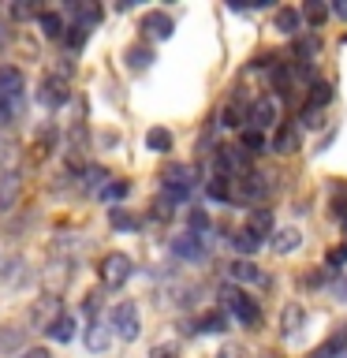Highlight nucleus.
I'll use <instances>...</instances> for the list:
<instances>
[{
    "mask_svg": "<svg viewBox=\"0 0 347 358\" xmlns=\"http://www.w3.org/2000/svg\"><path fill=\"white\" fill-rule=\"evenodd\" d=\"M232 276L239 280V284H265L262 268H257L254 262H235V265H232Z\"/></svg>",
    "mask_w": 347,
    "mask_h": 358,
    "instance_id": "18",
    "label": "nucleus"
},
{
    "mask_svg": "<svg viewBox=\"0 0 347 358\" xmlns=\"http://www.w3.org/2000/svg\"><path fill=\"white\" fill-rule=\"evenodd\" d=\"M30 317L41 324V329H49V324L60 317V302L56 299H45V302H38V306H30Z\"/></svg>",
    "mask_w": 347,
    "mask_h": 358,
    "instance_id": "14",
    "label": "nucleus"
},
{
    "mask_svg": "<svg viewBox=\"0 0 347 358\" xmlns=\"http://www.w3.org/2000/svg\"><path fill=\"white\" fill-rule=\"evenodd\" d=\"M19 340H22L19 332H8V329L0 332V347H19Z\"/></svg>",
    "mask_w": 347,
    "mask_h": 358,
    "instance_id": "39",
    "label": "nucleus"
},
{
    "mask_svg": "<svg viewBox=\"0 0 347 358\" xmlns=\"http://www.w3.org/2000/svg\"><path fill=\"white\" fill-rule=\"evenodd\" d=\"M344 351H347V324H340V332H332L310 358H340Z\"/></svg>",
    "mask_w": 347,
    "mask_h": 358,
    "instance_id": "9",
    "label": "nucleus"
},
{
    "mask_svg": "<svg viewBox=\"0 0 347 358\" xmlns=\"http://www.w3.org/2000/svg\"><path fill=\"white\" fill-rule=\"evenodd\" d=\"M131 273H134V262L123 250H112L101 257V284L105 287H123L131 280Z\"/></svg>",
    "mask_w": 347,
    "mask_h": 358,
    "instance_id": "1",
    "label": "nucleus"
},
{
    "mask_svg": "<svg viewBox=\"0 0 347 358\" xmlns=\"http://www.w3.org/2000/svg\"><path fill=\"white\" fill-rule=\"evenodd\" d=\"M123 60H127V67H134V71H142V67H150V60H153V49H150V45H131Z\"/></svg>",
    "mask_w": 347,
    "mask_h": 358,
    "instance_id": "21",
    "label": "nucleus"
},
{
    "mask_svg": "<svg viewBox=\"0 0 347 358\" xmlns=\"http://www.w3.org/2000/svg\"><path fill=\"white\" fill-rule=\"evenodd\" d=\"M246 116H250V127L257 131V127H273L276 123V116H280V105H276V97H262L257 101V105L246 112Z\"/></svg>",
    "mask_w": 347,
    "mask_h": 358,
    "instance_id": "7",
    "label": "nucleus"
},
{
    "mask_svg": "<svg viewBox=\"0 0 347 358\" xmlns=\"http://www.w3.org/2000/svg\"><path fill=\"white\" fill-rule=\"evenodd\" d=\"M336 295H340V299L347 302V280H340V284H336Z\"/></svg>",
    "mask_w": 347,
    "mask_h": 358,
    "instance_id": "42",
    "label": "nucleus"
},
{
    "mask_svg": "<svg viewBox=\"0 0 347 358\" xmlns=\"http://www.w3.org/2000/svg\"><path fill=\"white\" fill-rule=\"evenodd\" d=\"M86 347H90V351H105V347H108V332L101 329L97 321L90 324V332H86Z\"/></svg>",
    "mask_w": 347,
    "mask_h": 358,
    "instance_id": "28",
    "label": "nucleus"
},
{
    "mask_svg": "<svg viewBox=\"0 0 347 358\" xmlns=\"http://www.w3.org/2000/svg\"><path fill=\"white\" fill-rule=\"evenodd\" d=\"M224 302H228V310L239 317L243 324H262V310H257V302L246 295V291H239V287H224Z\"/></svg>",
    "mask_w": 347,
    "mask_h": 358,
    "instance_id": "3",
    "label": "nucleus"
},
{
    "mask_svg": "<svg viewBox=\"0 0 347 358\" xmlns=\"http://www.w3.org/2000/svg\"><path fill=\"white\" fill-rule=\"evenodd\" d=\"M306 19L313 22V27H321V22L329 19V8L325 4H306Z\"/></svg>",
    "mask_w": 347,
    "mask_h": 358,
    "instance_id": "34",
    "label": "nucleus"
},
{
    "mask_svg": "<svg viewBox=\"0 0 347 358\" xmlns=\"http://www.w3.org/2000/svg\"><path fill=\"white\" fill-rule=\"evenodd\" d=\"M224 313L220 310H209V313H201V321H198V332H224Z\"/></svg>",
    "mask_w": 347,
    "mask_h": 358,
    "instance_id": "26",
    "label": "nucleus"
},
{
    "mask_svg": "<svg viewBox=\"0 0 347 358\" xmlns=\"http://www.w3.org/2000/svg\"><path fill=\"white\" fill-rule=\"evenodd\" d=\"M161 179H164V194H168V198H172V201H187L190 183H194V168H187V164H168Z\"/></svg>",
    "mask_w": 347,
    "mask_h": 358,
    "instance_id": "2",
    "label": "nucleus"
},
{
    "mask_svg": "<svg viewBox=\"0 0 347 358\" xmlns=\"http://www.w3.org/2000/svg\"><path fill=\"white\" fill-rule=\"evenodd\" d=\"M243 116H246V112H243V105H239V101L224 108V123H228V127H239V123H243Z\"/></svg>",
    "mask_w": 347,
    "mask_h": 358,
    "instance_id": "33",
    "label": "nucleus"
},
{
    "mask_svg": "<svg viewBox=\"0 0 347 358\" xmlns=\"http://www.w3.org/2000/svg\"><path fill=\"white\" fill-rule=\"evenodd\" d=\"M15 201H19V176L4 172L0 176V209H11Z\"/></svg>",
    "mask_w": 347,
    "mask_h": 358,
    "instance_id": "15",
    "label": "nucleus"
},
{
    "mask_svg": "<svg viewBox=\"0 0 347 358\" xmlns=\"http://www.w3.org/2000/svg\"><path fill=\"white\" fill-rule=\"evenodd\" d=\"M299 243H302L299 228H280V231H273V250H276V254H291V250H299Z\"/></svg>",
    "mask_w": 347,
    "mask_h": 358,
    "instance_id": "13",
    "label": "nucleus"
},
{
    "mask_svg": "<svg viewBox=\"0 0 347 358\" xmlns=\"http://www.w3.org/2000/svg\"><path fill=\"white\" fill-rule=\"evenodd\" d=\"M38 22H41V34H45V38H60V34H64V19L52 15V11H41Z\"/></svg>",
    "mask_w": 347,
    "mask_h": 358,
    "instance_id": "25",
    "label": "nucleus"
},
{
    "mask_svg": "<svg viewBox=\"0 0 347 358\" xmlns=\"http://www.w3.org/2000/svg\"><path fill=\"white\" fill-rule=\"evenodd\" d=\"M19 97H22V71L19 67H11V64H4L0 67V105H15L19 108Z\"/></svg>",
    "mask_w": 347,
    "mask_h": 358,
    "instance_id": "5",
    "label": "nucleus"
},
{
    "mask_svg": "<svg viewBox=\"0 0 347 358\" xmlns=\"http://www.w3.org/2000/svg\"><path fill=\"white\" fill-rule=\"evenodd\" d=\"M172 254L187 257V262H198V257L206 254V246H201V239L194 231H183V235H176V239H172Z\"/></svg>",
    "mask_w": 347,
    "mask_h": 358,
    "instance_id": "8",
    "label": "nucleus"
},
{
    "mask_svg": "<svg viewBox=\"0 0 347 358\" xmlns=\"http://www.w3.org/2000/svg\"><path fill=\"white\" fill-rule=\"evenodd\" d=\"M97 22H101V8L97 4H83V8H78V30H90V27H97Z\"/></svg>",
    "mask_w": 347,
    "mask_h": 358,
    "instance_id": "27",
    "label": "nucleus"
},
{
    "mask_svg": "<svg viewBox=\"0 0 347 358\" xmlns=\"http://www.w3.org/2000/svg\"><path fill=\"white\" fill-rule=\"evenodd\" d=\"M209 198H220V201H228V179H224V176H217V179L209 183Z\"/></svg>",
    "mask_w": 347,
    "mask_h": 358,
    "instance_id": "36",
    "label": "nucleus"
},
{
    "mask_svg": "<svg viewBox=\"0 0 347 358\" xmlns=\"http://www.w3.org/2000/svg\"><path fill=\"white\" fill-rule=\"evenodd\" d=\"M0 123H4V105H0Z\"/></svg>",
    "mask_w": 347,
    "mask_h": 358,
    "instance_id": "44",
    "label": "nucleus"
},
{
    "mask_svg": "<svg viewBox=\"0 0 347 358\" xmlns=\"http://www.w3.org/2000/svg\"><path fill=\"white\" fill-rule=\"evenodd\" d=\"M310 101H313L318 108H325V105L332 101V86H329V83H313V86H310Z\"/></svg>",
    "mask_w": 347,
    "mask_h": 358,
    "instance_id": "29",
    "label": "nucleus"
},
{
    "mask_svg": "<svg viewBox=\"0 0 347 358\" xmlns=\"http://www.w3.org/2000/svg\"><path fill=\"white\" fill-rule=\"evenodd\" d=\"M302 324H306V310H302L299 302H291V306L284 310V321H280V332H284L288 340H291V336H299Z\"/></svg>",
    "mask_w": 347,
    "mask_h": 358,
    "instance_id": "12",
    "label": "nucleus"
},
{
    "mask_svg": "<svg viewBox=\"0 0 347 358\" xmlns=\"http://www.w3.org/2000/svg\"><path fill=\"white\" fill-rule=\"evenodd\" d=\"M243 150H246V153H262V150H265L262 134H257L254 127H250V131H243Z\"/></svg>",
    "mask_w": 347,
    "mask_h": 358,
    "instance_id": "31",
    "label": "nucleus"
},
{
    "mask_svg": "<svg viewBox=\"0 0 347 358\" xmlns=\"http://www.w3.org/2000/svg\"><path fill=\"white\" fill-rule=\"evenodd\" d=\"M41 280H45V291H49V299H60V291L71 284V262H52V265L41 273Z\"/></svg>",
    "mask_w": 347,
    "mask_h": 358,
    "instance_id": "6",
    "label": "nucleus"
},
{
    "mask_svg": "<svg viewBox=\"0 0 347 358\" xmlns=\"http://www.w3.org/2000/svg\"><path fill=\"white\" fill-rule=\"evenodd\" d=\"M142 30L150 34V38H172V19L164 15V11H150V15L142 19Z\"/></svg>",
    "mask_w": 347,
    "mask_h": 358,
    "instance_id": "10",
    "label": "nucleus"
},
{
    "mask_svg": "<svg viewBox=\"0 0 347 358\" xmlns=\"http://www.w3.org/2000/svg\"><path fill=\"white\" fill-rule=\"evenodd\" d=\"M146 150H153V153H168V150H172V134H168L164 127H153L150 134H146Z\"/></svg>",
    "mask_w": 347,
    "mask_h": 358,
    "instance_id": "22",
    "label": "nucleus"
},
{
    "mask_svg": "<svg viewBox=\"0 0 347 358\" xmlns=\"http://www.w3.org/2000/svg\"><path fill=\"white\" fill-rule=\"evenodd\" d=\"M190 224H194V228L201 231V228H209V217H206L201 209H194V213H190Z\"/></svg>",
    "mask_w": 347,
    "mask_h": 358,
    "instance_id": "40",
    "label": "nucleus"
},
{
    "mask_svg": "<svg viewBox=\"0 0 347 358\" xmlns=\"http://www.w3.org/2000/svg\"><path fill=\"white\" fill-rule=\"evenodd\" d=\"M273 27H276L280 34H295V30H299V11H295V8H276Z\"/></svg>",
    "mask_w": 347,
    "mask_h": 358,
    "instance_id": "20",
    "label": "nucleus"
},
{
    "mask_svg": "<svg viewBox=\"0 0 347 358\" xmlns=\"http://www.w3.org/2000/svg\"><path fill=\"white\" fill-rule=\"evenodd\" d=\"M325 262H329L332 268H336V265H347V243H340V246H332V250L325 254Z\"/></svg>",
    "mask_w": 347,
    "mask_h": 358,
    "instance_id": "35",
    "label": "nucleus"
},
{
    "mask_svg": "<svg viewBox=\"0 0 347 358\" xmlns=\"http://www.w3.org/2000/svg\"><path fill=\"white\" fill-rule=\"evenodd\" d=\"M127 190H131L127 179H116V183H108L105 190H101V194H105L108 201H116V198H127Z\"/></svg>",
    "mask_w": 347,
    "mask_h": 358,
    "instance_id": "32",
    "label": "nucleus"
},
{
    "mask_svg": "<svg viewBox=\"0 0 347 358\" xmlns=\"http://www.w3.org/2000/svg\"><path fill=\"white\" fill-rule=\"evenodd\" d=\"M38 97H41L49 108H60L64 101H67V86L60 83V78H45V83H41V90H38Z\"/></svg>",
    "mask_w": 347,
    "mask_h": 358,
    "instance_id": "11",
    "label": "nucleus"
},
{
    "mask_svg": "<svg viewBox=\"0 0 347 358\" xmlns=\"http://www.w3.org/2000/svg\"><path fill=\"white\" fill-rule=\"evenodd\" d=\"M22 358H52V355H49V351H27Z\"/></svg>",
    "mask_w": 347,
    "mask_h": 358,
    "instance_id": "43",
    "label": "nucleus"
},
{
    "mask_svg": "<svg viewBox=\"0 0 347 358\" xmlns=\"http://www.w3.org/2000/svg\"><path fill=\"white\" fill-rule=\"evenodd\" d=\"M217 164L235 168V172H243V168H246V157L239 153V145H217Z\"/></svg>",
    "mask_w": 347,
    "mask_h": 358,
    "instance_id": "19",
    "label": "nucleus"
},
{
    "mask_svg": "<svg viewBox=\"0 0 347 358\" xmlns=\"http://www.w3.org/2000/svg\"><path fill=\"white\" fill-rule=\"evenodd\" d=\"M232 243H235V250H239V254H254L257 246H262V239H257V235H254L250 228H239Z\"/></svg>",
    "mask_w": 347,
    "mask_h": 358,
    "instance_id": "24",
    "label": "nucleus"
},
{
    "mask_svg": "<svg viewBox=\"0 0 347 358\" xmlns=\"http://www.w3.org/2000/svg\"><path fill=\"white\" fill-rule=\"evenodd\" d=\"M257 239H265V235H273V217H269V209H254V217H250V224H246Z\"/></svg>",
    "mask_w": 347,
    "mask_h": 358,
    "instance_id": "23",
    "label": "nucleus"
},
{
    "mask_svg": "<svg viewBox=\"0 0 347 358\" xmlns=\"http://www.w3.org/2000/svg\"><path fill=\"white\" fill-rule=\"evenodd\" d=\"M217 358H250V355H246L239 343H228V347H224V351H220Z\"/></svg>",
    "mask_w": 347,
    "mask_h": 358,
    "instance_id": "38",
    "label": "nucleus"
},
{
    "mask_svg": "<svg viewBox=\"0 0 347 358\" xmlns=\"http://www.w3.org/2000/svg\"><path fill=\"white\" fill-rule=\"evenodd\" d=\"M45 332H49V340H56V343L75 340V321H71V313H60V317H56Z\"/></svg>",
    "mask_w": 347,
    "mask_h": 358,
    "instance_id": "16",
    "label": "nucleus"
},
{
    "mask_svg": "<svg viewBox=\"0 0 347 358\" xmlns=\"http://www.w3.org/2000/svg\"><path fill=\"white\" fill-rule=\"evenodd\" d=\"M150 358H179L176 351H172V347H153V355Z\"/></svg>",
    "mask_w": 347,
    "mask_h": 358,
    "instance_id": "41",
    "label": "nucleus"
},
{
    "mask_svg": "<svg viewBox=\"0 0 347 358\" xmlns=\"http://www.w3.org/2000/svg\"><path fill=\"white\" fill-rule=\"evenodd\" d=\"M11 15H15V19H30V15H41V8L38 4H15V8H11Z\"/></svg>",
    "mask_w": 347,
    "mask_h": 358,
    "instance_id": "37",
    "label": "nucleus"
},
{
    "mask_svg": "<svg viewBox=\"0 0 347 358\" xmlns=\"http://www.w3.org/2000/svg\"><path fill=\"white\" fill-rule=\"evenodd\" d=\"M112 329H116L120 340H139V332H142L139 306H134V302H116V306H112Z\"/></svg>",
    "mask_w": 347,
    "mask_h": 358,
    "instance_id": "4",
    "label": "nucleus"
},
{
    "mask_svg": "<svg viewBox=\"0 0 347 358\" xmlns=\"http://www.w3.org/2000/svg\"><path fill=\"white\" fill-rule=\"evenodd\" d=\"M108 220H112V228H116V231H131L134 228V217H131V213H123V209H108Z\"/></svg>",
    "mask_w": 347,
    "mask_h": 358,
    "instance_id": "30",
    "label": "nucleus"
},
{
    "mask_svg": "<svg viewBox=\"0 0 347 358\" xmlns=\"http://www.w3.org/2000/svg\"><path fill=\"white\" fill-rule=\"evenodd\" d=\"M269 150H276V153H295V150H299V131H295V127H276L273 145H269Z\"/></svg>",
    "mask_w": 347,
    "mask_h": 358,
    "instance_id": "17",
    "label": "nucleus"
}]
</instances>
